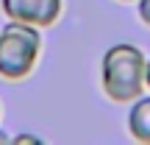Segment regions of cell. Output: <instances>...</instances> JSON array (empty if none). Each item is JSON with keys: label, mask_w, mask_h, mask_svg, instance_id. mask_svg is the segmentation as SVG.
Returning <instances> with one entry per match:
<instances>
[{"label": "cell", "mask_w": 150, "mask_h": 145, "mask_svg": "<svg viewBox=\"0 0 150 145\" xmlns=\"http://www.w3.org/2000/svg\"><path fill=\"white\" fill-rule=\"evenodd\" d=\"M145 67L147 56L142 48L131 42L111 45L100 59V86L106 98L114 103H131L145 95Z\"/></svg>", "instance_id": "obj_1"}, {"label": "cell", "mask_w": 150, "mask_h": 145, "mask_svg": "<svg viewBox=\"0 0 150 145\" xmlns=\"http://www.w3.org/2000/svg\"><path fill=\"white\" fill-rule=\"evenodd\" d=\"M14 145H22V142H42L39 137H31V134H20V137H11Z\"/></svg>", "instance_id": "obj_6"}, {"label": "cell", "mask_w": 150, "mask_h": 145, "mask_svg": "<svg viewBox=\"0 0 150 145\" xmlns=\"http://www.w3.org/2000/svg\"><path fill=\"white\" fill-rule=\"evenodd\" d=\"M122 3H136V0H122Z\"/></svg>", "instance_id": "obj_9"}, {"label": "cell", "mask_w": 150, "mask_h": 145, "mask_svg": "<svg viewBox=\"0 0 150 145\" xmlns=\"http://www.w3.org/2000/svg\"><path fill=\"white\" fill-rule=\"evenodd\" d=\"M6 142H11V137H8V134H6V131H3V129H0V145H6Z\"/></svg>", "instance_id": "obj_8"}, {"label": "cell", "mask_w": 150, "mask_h": 145, "mask_svg": "<svg viewBox=\"0 0 150 145\" xmlns=\"http://www.w3.org/2000/svg\"><path fill=\"white\" fill-rule=\"evenodd\" d=\"M136 14H139V20L150 28V0H136Z\"/></svg>", "instance_id": "obj_5"}, {"label": "cell", "mask_w": 150, "mask_h": 145, "mask_svg": "<svg viewBox=\"0 0 150 145\" xmlns=\"http://www.w3.org/2000/svg\"><path fill=\"white\" fill-rule=\"evenodd\" d=\"M145 86L150 89V59H147V67H145Z\"/></svg>", "instance_id": "obj_7"}, {"label": "cell", "mask_w": 150, "mask_h": 145, "mask_svg": "<svg viewBox=\"0 0 150 145\" xmlns=\"http://www.w3.org/2000/svg\"><path fill=\"white\" fill-rule=\"evenodd\" d=\"M128 134L136 142L150 145V95H139L128 109Z\"/></svg>", "instance_id": "obj_4"}, {"label": "cell", "mask_w": 150, "mask_h": 145, "mask_svg": "<svg viewBox=\"0 0 150 145\" xmlns=\"http://www.w3.org/2000/svg\"><path fill=\"white\" fill-rule=\"evenodd\" d=\"M3 14L8 20L28 22L36 28H50L61 17V0H0Z\"/></svg>", "instance_id": "obj_3"}, {"label": "cell", "mask_w": 150, "mask_h": 145, "mask_svg": "<svg viewBox=\"0 0 150 145\" xmlns=\"http://www.w3.org/2000/svg\"><path fill=\"white\" fill-rule=\"evenodd\" d=\"M42 28L28 22L8 20L0 31V78L6 81H25L33 73L42 53Z\"/></svg>", "instance_id": "obj_2"}]
</instances>
